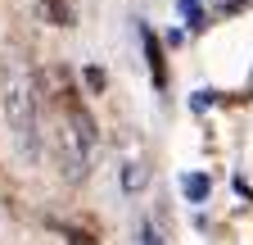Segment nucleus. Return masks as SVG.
Instances as JSON below:
<instances>
[{
    "label": "nucleus",
    "mask_w": 253,
    "mask_h": 245,
    "mask_svg": "<svg viewBox=\"0 0 253 245\" xmlns=\"http://www.w3.org/2000/svg\"><path fill=\"white\" fill-rule=\"evenodd\" d=\"M50 82H54V122H50V136H54V155H59V164H63V173H68V182H82L86 173H90V150H95V122H90V114L82 109V100H77V91L68 86V77L63 73H50Z\"/></svg>",
    "instance_id": "f257e3e1"
},
{
    "label": "nucleus",
    "mask_w": 253,
    "mask_h": 245,
    "mask_svg": "<svg viewBox=\"0 0 253 245\" xmlns=\"http://www.w3.org/2000/svg\"><path fill=\"white\" fill-rule=\"evenodd\" d=\"M5 118H9V136L18 145L23 159L41 155V96L23 68H9L5 77Z\"/></svg>",
    "instance_id": "f03ea898"
},
{
    "label": "nucleus",
    "mask_w": 253,
    "mask_h": 245,
    "mask_svg": "<svg viewBox=\"0 0 253 245\" xmlns=\"http://www.w3.org/2000/svg\"><path fill=\"white\" fill-rule=\"evenodd\" d=\"M140 41H145V64H149V77L158 91H168V59H163V41H158L149 27H140Z\"/></svg>",
    "instance_id": "7ed1b4c3"
},
{
    "label": "nucleus",
    "mask_w": 253,
    "mask_h": 245,
    "mask_svg": "<svg viewBox=\"0 0 253 245\" xmlns=\"http://www.w3.org/2000/svg\"><path fill=\"white\" fill-rule=\"evenodd\" d=\"M181 195L195 200V204H204V200L212 195V182H208L204 173H185V177H181Z\"/></svg>",
    "instance_id": "20e7f679"
},
{
    "label": "nucleus",
    "mask_w": 253,
    "mask_h": 245,
    "mask_svg": "<svg viewBox=\"0 0 253 245\" xmlns=\"http://www.w3.org/2000/svg\"><path fill=\"white\" fill-rule=\"evenodd\" d=\"M45 18L54 27H73V0H45Z\"/></svg>",
    "instance_id": "39448f33"
},
{
    "label": "nucleus",
    "mask_w": 253,
    "mask_h": 245,
    "mask_svg": "<svg viewBox=\"0 0 253 245\" xmlns=\"http://www.w3.org/2000/svg\"><path fill=\"white\" fill-rule=\"evenodd\" d=\"M176 9H181V18L195 27V32H199V27H208V14H204L199 0H176Z\"/></svg>",
    "instance_id": "423d86ee"
},
{
    "label": "nucleus",
    "mask_w": 253,
    "mask_h": 245,
    "mask_svg": "<svg viewBox=\"0 0 253 245\" xmlns=\"http://www.w3.org/2000/svg\"><path fill=\"white\" fill-rule=\"evenodd\" d=\"M145 177H149V173H145V164H126L122 186H126V191H140V186H145Z\"/></svg>",
    "instance_id": "0eeeda50"
},
{
    "label": "nucleus",
    "mask_w": 253,
    "mask_h": 245,
    "mask_svg": "<svg viewBox=\"0 0 253 245\" xmlns=\"http://www.w3.org/2000/svg\"><path fill=\"white\" fill-rule=\"evenodd\" d=\"M82 77H86V86L95 91V96H100V91L109 86V77H104V68H95V64H90V68H82Z\"/></svg>",
    "instance_id": "6e6552de"
},
{
    "label": "nucleus",
    "mask_w": 253,
    "mask_h": 245,
    "mask_svg": "<svg viewBox=\"0 0 253 245\" xmlns=\"http://www.w3.org/2000/svg\"><path fill=\"white\" fill-rule=\"evenodd\" d=\"M54 227L68 236V245H95V241H90V232H77V227H68V223H54Z\"/></svg>",
    "instance_id": "1a4fd4ad"
},
{
    "label": "nucleus",
    "mask_w": 253,
    "mask_h": 245,
    "mask_svg": "<svg viewBox=\"0 0 253 245\" xmlns=\"http://www.w3.org/2000/svg\"><path fill=\"white\" fill-rule=\"evenodd\" d=\"M212 100H217V91H195V96H190V109H195V114H204Z\"/></svg>",
    "instance_id": "9d476101"
},
{
    "label": "nucleus",
    "mask_w": 253,
    "mask_h": 245,
    "mask_svg": "<svg viewBox=\"0 0 253 245\" xmlns=\"http://www.w3.org/2000/svg\"><path fill=\"white\" fill-rule=\"evenodd\" d=\"M140 245H168V241L154 232V223H140Z\"/></svg>",
    "instance_id": "9b49d317"
}]
</instances>
